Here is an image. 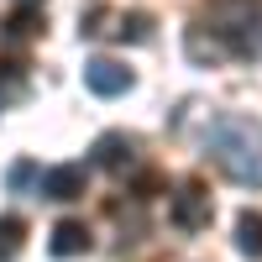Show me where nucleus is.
I'll return each instance as SVG.
<instances>
[{"label":"nucleus","mask_w":262,"mask_h":262,"mask_svg":"<svg viewBox=\"0 0 262 262\" xmlns=\"http://www.w3.org/2000/svg\"><path fill=\"white\" fill-rule=\"evenodd\" d=\"M48 252L53 257H84V252H90V231H84V221H58L53 236H48Z\"/></svg>","instance_id":"6"},{"label":"nucleus","mask_w":262,"mask_h":262,"mask_svg":"<svg viewBox=\"0 0 262 262\" xmlns=\"http://www.w3.org/2000/svg\"><path fill=\"white\" fill-rule=\"evenodd\" d=\"M236 252H242V257H262V215L257 210L236 215Z\"/></svg>","instance_id":"7"},{"label":"nucleus","mask_w":262,"mask_h":262,"mask_svg":"<svg viewBox=\"0 0 262 262\" xmlns=\"http://www.w3.org/2000/svg\"><path fill=\"white\" fill-rule=\"evenodd\" d=\"M95 163H100V168H111V173H126L131 163H137V142L121 137V131H105V137L95 142Z\"/></svg>","instance_id":"5"},{"label":"nucleus","mask_w":262,"mask_h":262,"mask_svg":"<svg viewBox=\"0 0 262 262\" xmlns=\"http://www.w3.org/2000/svg\"><path fill=\"white\" fill-rule=\"evenodd\" d=\"M189 53H194V58H200V63H205V58H210V63H215V58H226V48H221V42H215V37L205 42V32H200V27H194V32H189Z\"/></svg>","instance_id":"9"},{"label":"nucleus","mask_w":262,"mask_h":262,"mask_svg":"<svg viewBox=\"0 0 262 262\" xmlns=\"http://www.w3.org/2000/svg\"><path fill=\"white\" fill-rule=\"evenodd\" d=\"M32 21H37L32 11H16V21H11V32H16V37H27V32H32Z\"/></svg>","instance_id":"11"},{"label":"nucleus","mask_w":262,"mask_h":262,"mask_svg":"<svg viewBox=\"0 0 262 262\" xmlns=\"http://www.w3.org/2000/svg\"><path fill=\"white\" fill-rule=\"evenodd\" d=\"M205 152L231 184L262 189V126L252 116H215L205 126Z\"/></svg>","instance_id":"1"},{"label":"nucleus","mask_w":262,"mask_h":262,"mask_svg":"<svg viewBox=\"0 0 262 262\" xmlns=\"http://www.w3.org/2000/svg\"><path fill=\"white\" fill-rule=\"evenodd\" d=\"M173 221H179L184 231L210 226V194H200V184H184L179 194H173Z\"/></svg>","instance_id":"4"},{"label":"nucleus","mask_w":262,"mask_h":262,"mask_svg":"<svg viewBox=\"0 0 262 262\" xmlns=\"http://www.w3.org/2000/svg\"><path fill=\"white\" fill-rule=\"evenodd\" d=\"M37 179H42V173H37L32 163H16V168L6 173V184H11V189H27V184H37Z\"/></svg>","instance_id":"10"},{"label":"nucleus","mask_w":262,"mask_h":262,"mask_svg":"<svg viewBox=\"0 0 262 262\" xmlns=\"http://www.w3.org/2000/svg\"><path fill=\"white\" fill-rule=\"evenodd\" d=\"M84 84H90L95 95L111 100V95H126L131 90V69L116 63V58H90V63H84Z\"/></svg>","instance_id":"3"},{"label":"nucleus","mask_w":262,"mask_h":262,"mask_svg":"<svg viewBox=\"0 0 262 262\" xmlns=\"http://www.w3.org/2000/svg\"><path fill=\"white\" fill-rule=\"evenodd\" d=\"M84 184H90V179H84L79 163H58V168H48V173L37 179V194H42V200L69 205V200H79V194H84Z\"/></svg>","instance_id":"2"},{"label":"nucleus","mask_w":262,"mask_h":262,"mask_svg":"<svg viewBox=\"0 0 262 262\" xmlns=\"http://www.w3.org/2000/svg\"><path fill=\"white\" fill-rule=\"evenodd\" d=\"M21 236H27L21 215H0V262H16V252H21Z\"/></svg>","instance_id":"8"}]
</instances>
